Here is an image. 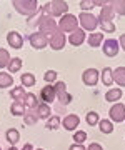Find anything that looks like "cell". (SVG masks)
Returning a JSON list of instances; mask_svg holds the SVG:
<instances>
[{
    "label": "cell",
    "mask_w": 125,
    "mask_h": 150,
    "mask_svg": "<svg viewBox=\"0 0 125 150\" xmlns=\"http://www.w3.org/2000/svg\"><path fill=\"white\" fill-rule=\"evenodd\" d=\"M42 8H44L45 13H49V17H59V15L64 17L67 13V10H69V5L64 0H52Z\"/></svg>",
    "instance_id": "obj_1"
},
{
    "label": "cell",
    "mask_w": 125,
    "mask_h": 150,
    "mask_svg": "<svg viewBox=\"0 0 125 150\" xmlns=\"http://www.w3.org/2000/svg\"><path fill=\"white\" fill-rule=\"evenodd\" d=\"M13 7L18 13L23 15H32L38 10V4L35 0H13Z\"/></svg>",
    "instance_id": "obj_2"
},
{
    "label": "cell",
    "mask_w": 125,
    "mask_h": 150,
    "mask_svg": "<svg viewBox=\"0 0 125 150\" xmlns=\"http://www.w3.org/2000/svg\"><path fill=\"white\" fill-rule=\"evenodd\" d=\"M40 33H44L45 37L47 35H55V33L59 32V23L57 20H54V17H49V15H44V18L40 20Z\"/></svg>",
    "instance_id": "obj_3"
},
{
    "label": "cell",
    "mask_w": 125,
    "mask_h": 150,
    "mask_svg": "<svg viewBox=\"0 0 125 150\" xmlns=\"http://www.w3.org/2000/svg\"><path fill=\"white\" fill-rule=\"evenodd\" d=\"M59 27H60V32H75L77 27H78V18L72 13H65L59 20Z\"/></svg>",
    "instance_id": "obj_4"
},
{
    "label": "cell",
    "mask_w": 125,
    "mask_h": 150,
    "mask_svg": "<svg viewBox=\"0 0 125 150\" xmlns=\"http://www.w3.org/2000/svg\"><path fill=\"white\" fill-rule=\"evenodd\" d=\"M78 22L82 23V27L83 30H88V32H93L98 25V18L97 17H93L92 13H85V12H82L80 17H78Z\"/></svg>",
    "instance_id": "obj_5"
},
{
    "label": "cell",
    "mask_w": 125,
    "mask_h": 150,
    "mask_svg": "<svg viewBox=\"0 0 125 150\" xmlns=\"http://www.w3.org/2000/svg\"><path fill=\"white\" fill-rule=\"evenodd\" d=\"M54 90H55V95L59 97V100H60L62 105H67V103L72 100V95L67 92V87H65L64 82H57L54 85Z\"/></svg>",
    "instance_id": "obj_6"
},
{
    "label": "cell",
    "mask_w": 125,
    "mask_h": 150,
    "mask_svg": "<svg viewBox=\"0 0 125 150\" xmlns=\"http://www.w3.org/2000/svg\"><path fill=\"white\" fill-rule=\"evenodd\" d=\"M28 40H30V45H32L33 48H37V50H40V48H45L47 45H49V38L45 37L44 33H40V32L30 33Z\"/></svg>",
    "instance_id": "obj_7"
},
{
    "label": "cell",
    "mask_w": 125,
    "mask_h": 150,
    "mask_svg": "<svg viewBox=\"0 0 125 150\" xmlns=\"http://www.w3.org/2000/svg\"><path fill=\"white\" fill-rule=\"evenodd\" d=\"M109 115L114 122H124L125 120V105L124 103H115V105H112Z\"/></svg>",
    "instance_id": "obj_8"
},
{
    "label": "cell",
    "mask_w": 125,
    "mask_h": 150,
    "mask_svg": "<svg viewBox=\"0 0 125 150\" xmlns=\"http://www.w3.org/2000/svg\"><path fill=\"white\" fill-rule=\"evenodd\" d=\"M82 80H83V83H85V85H88V87L97 85V82H98V70L87 69L83 74H82Z\"/></svg>",
    "instance_id": "obj_9"
},
{
    "label": "cell",
    "mask_w": 125,
    "mask_h": 150,
    "mask_svg": "<svg viewBox=\"0 0 125 150\" xmlns=\"http://www.w3.org/2000/svg\"><path fill=\"white\" fill-rule=\"evenodd\" d=\"M119 48H120V45L115 38H109V40L103 42V54L107 57H115L119 54Z\"/></svg>",
    "instance_id": "obj_10"
},
{
    "label": "cell",
    "mask_w": 125,
    "mask_h": 150,
    "mask_svg": "<svg viewBox=\"0 0 125 150\" xmlns=\"http://www.w3.org/2000/svg\"><path fill=\"white\" fill-rule=\"evenodd\" d=\"M49 43H50V47L54 48V50H62V48H64V45H65V35L59 30L55 35H52V37H50Z\"/></svg>",
    "instance_id": "obj_11"
},
{
    "label": "cell",
    "mask_w": 125,
    "mask_h": 150,
    "mask_svg": "<svg viewBox=\"0 0 125 150\" xmlns=\"http://www.w3.org/2000/svg\"><path fill=\"white\" fill-rule=\"evenodd\" d=\"M7 42H8V45H10L12 48H22L23 38H22V35H20L18 32H8V35H7Z\"/></svg>",
    "instance_id": "obj_12"
},
{
    "label": "cell",
    "mask_w": 125,
    "mask_h": 150,
    "mask_svg": "<svg viewBox=\"0 0 125 150\" xmlns=\"http://www.w3.org/2000/svg\"><path fill=\"white\" fill-rule=\"evenodd\" d=\"M69 42L73 45V47H78L82 43L85 42V30H80V28H77L75 32L70 33V37H69Z\"/></svg>",
    "instance_id": "obj_13"
},
{
    "label": "cell",
    "mask_w": 125,
    "mask_h": 150,
    "mask_svg": "<svg viewBox=\"0 0 125 150\" xmlns=\"http://www.w3.org/2000/svg\"><path fill=\"white\" fill-rule=\"evenodd\" d=\"M40 97H42V100H44V103H47L49 105L50 102H54L55 100V90H54V87L52 85H47L42 88V92H40Z\"/></svg>",
    "instance_id": "obj_14"
},
{
    "label": "cell",
    "mask_w": 125,
    "mask_h": 150,
    "mask_svg": "<svg viewBox=\"0 0 125 150\" xmlns=\"http://www.w3.org/2000/svg\"><path fill=\"white\" fill-rule=\"evenodd\" d=\"M78 123H80V118H78V115H75V113L67 115V117L64 118V127H65L67 130H75L77 127H78Z\"/></svg>",
    "instance_id": "obj_15"
},
{
    "label": "cell",
    "mask_w": 125,
    "mask_h": 150,
    "mask_svg": "<svg viewBox=\"0 0 125 150\" xmlns=\"http://www.w3.org/2000/svg\"><path fill=\"white\" fill-rule=\"evenodd\" d=\"M114 8H112V5H110V2L107 4V5L102 7V12H100V17H98V20H107V22H112V18H114Z\"/></svg>",
    "instance_id": "obj_16"
},
{
    "label": "cell",
    "mask_w": 125,
    "mask_h": 150,
    "mask_svg": "<svg viewBox=\"0 0 125 150\" xmlns=\"http://www.w3.org/2000/svg\"><path fill=\"white\" fill-rule=\"evenodd\" d=\"M102 83L103 85L110 87L112 83H114V72H112V69H109V67H105V69L102 70Z\"/></svg>",
    "instance_id": "obj_17"
},
{
    "label": "cell",
    "mask_w": 125,
    "mask_h": 150,
    "mask_svg": "<svg viewBox=\"0 0 125 150\" xmlns=\"http://www.w3.org/2000/svg\"><path fill=\"white\" fill-rule=\"evenodd\" d=\"M114 82L120 87H125V67H119L114 70Z\"/></svg>",
    "instance_id": "obj_18"
},
{
    "label": "cell",
    "mask_w": 125,
    "mask_h": 150,
    "mask_svg": "<svg viewBox=\"0 0 125 150\" xmlns=\"http://www.w3.org/2000/svg\"><path fill=\"white\" fill-rule=\"evenodd\" d=\"M109 2H97V0H82L80 2V8L83 12L85 10H90L93 7H98V5H107Z\"/></svg>",
    "instance_id": "obj_19"
},
{
    "label": "cell",
    "mask_w": 125,
    "mask_h": 150,
    "mask_svg": "<svg viewBox=\"0 0 125 150\" xmlns=\"http://www.w3.org/2000/svg\"><path fill=\"white\" fill-rule=\"evenodd\" d=\"M52 110H50V107L47 105V103H40L37 107V117L38 118H50L52 115Z\"/></svg>",
    "instance_id": "obj_20"
},
{
    "label": "cell",
    "mask_w": 125,
    "mask_h": 150,
    "mask_svg": "<svg viewBox=\"0 0 125 150\" xmlns=\"http://www.w3.org/2000/svg\"><path fill=\"white\" fill-rule=\"evenodd\" d=\"M23 105H25V107H28L30 110H32V108H37L40 103H38L37 97L33 95V93H27V95H25V98H23Z\"/></svg>",
    "instance_id": "obj_21"
},
{
    "label": "cell",
    "mask_w": 125,
    "mask_h": 150,
    "mask_svg": "<svg viewBox=\"0 0 125 150\" xmlns=\"http://www.w3.org/2000/svg\"><path fill=\"white\" fill-rule=\"evenodd\" d=\"M10 112L12 115H15V117H18V115H25V105H23V102H13L10 107Z\"/></svg>",
    "instance_id": "obj_22"
},
{
    "label": "cell",
    "mask_w": 125,
    "mask_h": 150,
    "mask_svg": "<svg viewBox=\"0 0 125 150\" xmlns=\"http://www.w3.org/2000/svg\"><path fill=\"white\" fill-rule=\"evenodd\" d=\"M10 95H12V98L15 100V102H23V98H25V90H23V87H15L13 90L10 92Z\"/></svg>",
    "instance_id": "obj_23"
},
{
    "label": "cell",
    "mask_w": 125,
    "mask_h": 150,
    "mask_svg": "<svg viewBox=\"0 0 125 150\" xmlns=\"http://www.w3.org/2000/svg\"><path fill=\"white\" fill-rule=\"evenodd\" d=\"M87 42H88L90 47H98V45L103 42V33H90Z\"/></svg>",
    "instance_id": "obj_24"
},
{
    "label": "cell",
    "mask_w": 125,
    "mask_h": 150,
    "mask_svg": "<svg viewBox=\"0 0 125 150\" xmlns=\"http://www.w3.org/2000/svg\"><path fill=\"white\" fill-rule=\"evenodd\" d=\"M120 97H122V90L120 88H112V90H109L105 93V98L109 102H117V100H120Z\"/></svg>",
    "instance_id": "obj_25"
},
{
    "label": "cell",
    "mask_w": 125,
    "mask_h": 150,
    "mask_svg": "<svg viewBox=\"0 0 125 150\" xmlns=\"http://www.w3.org/2000/svg\"><path fill=\"white\" fill-rule=\"evenodd\" d=\"M110 5L119 15H125V0H114V2H110Z\"/></svg>",
    "instance_id": "obj_26"
},
{
    "label": "cell",
    "mask_w": 125,
    "mask_h": 150,
    "mask_svg": "<svg viewBox=\"0 0 125 150\" xmlns=\"http://www.w3.org/2000/svg\"><path fill=\"white\" fill-rule=\"evenodd\" d=\"M10 55H8V52H7L5 48H0V69H5V67H8L10 65Z\"/></svg>",
    "instance_id": "obj_27"
},
{
    "label": "cell",
    "mask_w": 125,
    "mask_h": 150,
    "mask_svg": "<svg viewBox=\"0 0 125 150\" xmlns=\"http://www.w3.org/2000/svg\"><path fill=\"white\" fill-rule=\"evenodd\" d=\"M98 129H100L102 134H112L114 132V125H112L110 120H100L98 122Z\"/></svg>",
    "instance_id": "obj_28"
},
{
    "label": "cell",
    "mask_w": 125,
    "mask_h": 150,
    "mask_svg": "<svg viewBox=\"0 0 125 150\" xmlns=\"http://www.w3.org/2000/svg\"><path fill=\"white\" fill-rule=\"evenodd\" d=\"M13 83V79H12L10 74H5V72H2L0 74V88H5V87H10Z\"/></svg>",
    "instance_id": "obj_29"
},
{
    "label": "cell",
    "mask_w": 125,
    "mask_h": 150,
    "mask_svg": "<svg viewBox=\"0 0 125 150\" xmlns=\"http://www.w3.org/2000/svg\"><path fill=\"white\" fill-rule=\"evenodd\" d=\"M20 80H22L23 87H33L35 85V77H33V74H22Z\"/></svg>",
    "instance_id": "obj_30"
},
{
    "label": "cell",
    "mask_w": 125,
    "mask_h": 150,
    "mask_svg": "<svg viewBox=\"0 0 125 150\" xmlns=\"http://www.w3.org/2000/svg\"><path fill=\"white\" fill-rule=\"evenodd\" d=\"M7 140H8L10 144H17V142L20 140V134H18V130H15V129H8V130H7Z\"/></svg>",
    "instance_id": "obj_31"
},
{
    "label": "cell",
    "mask_w": 125,
    "mask_h": 150,
    "mask_svg": "<svg viewBox=\"0 0 125 150\" xmlns=\"http://www.w3.org/2000/svg\"><path fill=\"white\" fill-rule=\"evenodd\" d=\"M59 125H60V117L59 115H54V117H50L49 120H47V129L49 130H55V129H59Z\"/></svg>",
    "instance_id": "obj_32"
},
{
    "label": "cell",
    "mask_w": 125,
    "mask_h": 150,
    "mask_svg": "<svg viewBox=\"0 0 125 150\" xmlns=\"http://www.w3.org/2000/svg\"><path fill=\"white\" fill-rule=\"evenodd\" d=\"M23 120H25V123H27V125H35V123H37V120H38V117H37V113H33L32 110H30V112H25Z\"/></svg>",
    "instance_id": "obj_33"
},
{
    "label": "cell",
    "mask_w": 125,
    "mask_h": 150,
    "mask_svg": "<svg viewBox=\"0 0 125 150\" xmlns=\"http://www.w3.org/2000/svg\"><path fill=\"white\" fill-rule=\"evenodd\" d=\"M98 23H100V27L103 28V32H107V33H112V32H115V25H114V22L98 20Z\"/></svg>",
    "instance_id": "obj_34"
},
{
    "label": "cell",
    "mask_w": 125,
    "mask_h": 150,
    "mask_svg": "<svg viewBox=\"0 0 125 150\" xmlns=\"http://www.w3.org/2000/svg\"><path fill=\"white\" fill-rule=\"evenodd\" d=\"M20 67H22V60H20V59H12L10 60V65H8V70H10L12 74H15V72L20 70Z\"/></svg>",
    "instance_id": "obj_35"
},
{
    "label": "cell",
    "mask_w": 125,
    "mask_h": 150,
    "mask_svg": "<svg viewBox=\"0 0 125 150\" xmlns=\"http://www.w3.org/2000/svg\"><path fill=\"white\" fill-rule=\"evenodd\" d=\"M85 120H87L88 125H97L100 120H98V113L97 112H88L87 117H85Z\"/></svg>",
    "instance_id": "obj_36"
},
{
    "label": "cell",
    "mask_w": 125,
    "mask_h": 150,
    "mask_svg": "<svg viewBox=\"0 0 125 150\" xmlns=\"http://www.w3.org/2000/svg\"><path fill=\"white\" fill-rule=\"evenodd\" d=\"M73 140H75V144L82 145L87 140V134H85L83 130H78V132H75V135H73Z\"/></svg>",
    "instance_id": "obj_37"
},
{
    "label": "cell",
    "mask_w": 125,
    "mask_h": 150,
    "mask_svg": "<svg viewBox=\"0 0 125 150\" xmlns=\"http://www.w3.org/2000/svg\"><path fill=\"white\" fill-rule=\"evenodd\" d=\"M44 79H45L47 83H52V82L57 80V72H55V70H47L44 74Z\"/></svg>",
    "instance_id": "obj_38"
},
{
    "label": "cell",
    "mask_w": 125,
    "mask_h": 150,
    "mask_svg": "<svg viewBox=\"0 0 125 150\" xmlns=\"http://www.w3.org/2000/svg\"><path fill=\"white\" fill-rule=\"evenodd\" d=\"M87 150H103V149H102V145H98V144H90Z\"/></svg>",
    "instance_id": "obj_39"
},
{
    "label": "cell",
    "mask_w": 125,
    "mask_h": 150,
    "mask_svg": "<svg viewBox=\"0 0 125 150\" xmlns=\"http://www.w3.org/2000/svg\"><path fill=\"white\" fill-rule=\"evenodd\" d=\"M69 150H85V147L83 145H78V144H73V145H70Z\"/></svg>",
    "instance_id": "obj_40"
},
{
    "label": "cell",
    "mask_w": 125,
    "mask_h": 150,
    "mask_svg": "<svg viewBox=\"0 0 125 150\" xmlns=\"http://www.w3.org/2000/svg\"><path fill=\"white\" fill-rule=\"evenodd\" d=\"M119 45L125 50V33H124V35H120V38H119Z\"/></svg>",
    "instance_id": "obj_41"
},
{
    "label": "cell",
    "mask_w": 125,
    "mask_h": 150,
    "mask_svg": "<svg viewBox=\"0 0 125 150\" xmlns=\"http://www.w3.org/2000/svg\"><path fill=\"white\" fill-rule=\"evenodd\" d=\"M22 150H33L32 149V144H27V145H23V149Z\"/></svg>",
    "instance_id": "obj_42"
},
{
    "label": "cell",
    "mask_w": 125,
    "mask_h": 150,
    "mask_svg": "<svg viewBox=\"0 0 125 150\" xmlns=\"http://www.w3.org/2000/svg\"><path fill=\"white\" fill-rule=\"evenodd\" d=\"M8 150H17V149H13V147H12V149H8Z\"/></svg>",
    "instance_id": "obj_43"
},
{
    "label": "cell",
    "mask_w": 125,
    "mask_h": 150,
    "mask_svg": "<svg viewBox=\"0 0 125 150\" xmlns=\"http://www.w3.org/2000/svg\"><path fill=\"white\" fill-rule=\"evenodd\" d=\"M37 150H42V149H37Z\"/></svg>",
    "instance_id": "obj_44"
}]
</instances>
